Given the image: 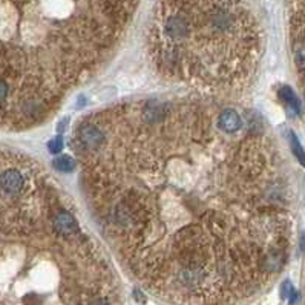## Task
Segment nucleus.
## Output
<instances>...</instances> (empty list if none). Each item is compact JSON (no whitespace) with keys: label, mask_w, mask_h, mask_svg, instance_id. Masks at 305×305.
I'll list each match as a JSON object with an SVG mask.
<instances>
[{"label":"nucleus","mask_w":305,"mask_h":305,"mask_svg":"<svg viewBox=\"0 0 305 305\" xmlns=\"http://www.w3.org/2000/svg\"><path fill=\"white\" fill-rule=\"evenodd\" d=\"M193 20L187 8H164L152 31V57L160 71L206 89L239 82L253 57L255 37L233 11V0H212Z\"/></svg>","instance_id":"nucleus-1"},{"label":"nucleus","mask_w":305,"mask_h":305,"mask_svg":"<svg viewBox=\"0 0 305 305\" xmlns=\"http://www.w3.org/2000/svg\"><path fill=\"white\" fill-rule=\"evenodd\" d=\"M27 183L28 180L19 169L8 167L0 173V192L8 198L20 196V193H23L27 189Z\"/></svg>","instance_id":"nucleus-2"},{"label":"nucleus","mask_w":305,"mask_h":305,"mask_svg":"<svg viewBox=\"0 0 305 305\" xmlns=\"http://www.w3.org/2000/svg\"><path fill=\"white\" fill-rule=\"evenodd\" d=\"M105 140V135L101 132V129L94 123V121H85L79 131H77V137L75 141L79 144V152L83 150H94L97 149Z\"/></svg>","instance_id":"nucleus-3"},{"label":"nucleus","mask_w":305,"mask_h":305,"mask_svg":"<svg viewBox=\"0 0 305 305\" xmlns=\"http://www.w3.org/2000/svg\"><path fill=\"white\" fill-rule=\"evenodd\" d=\"M53 225L54 228L63 235V236H77L80 235V224L75 219V216L63 209L57 210L53 216Z\"/></svg>","instance_id":"nucleus-4"},{"label":"nucleus","mask_w":305,"mask_h":305,"mask_svg":"<svg viewBox=\"0 0 305 305\" xmlns=\"http://www.w3.org/2000/svg\"><path fill=\"white\" fill-rule=\"evenodd\" d=\"M216 123L219 129L227 134H235L242 129V118L232 108H224L222 111H219L216 117Z\"/></svg>","instance_id":"nucleus-5"},{"label":"nucleus","mask_w":305,"mask_h":305,"mask_svg":"<svg viewBox=\"0 0 305 305\" xmlns=\"http://www.w3.org/2000/svg\"><path fill=\"white\" fill-rule=\"evenodd\" d=\"M279 97L296 112V114H299L300 112V105H299V100H297V97L294 95V92L291 91V88H288V86H282L281 89H279Z\"/></svg>","instance_id":"nucleus-6"},{"label":"nucleus","mask_w":305,"mask_h":305,"mask_svg":"<svg viewBox=\"0 0 305 305\" xmlns=\"http://www.w3.org/2000/svg\"><path fill=\"white\" fill-rule=\"evenodd\" d=\"M53 164L60 172H72L75 167V160L71 155H60L54 160Z\"/></svg>","instance_id":"nucleus-7"},{"label":"nucleus","mask_w":305,"mask_h":305,"mask_svg":"<svg viewBox=\"0 0 305 305\" xmlns=\"http://www.w3.org/2000/svg\"><path fill=\"white\" fill-rule=\"evenodd\" d=\"M294 62L299 71H305V42H297L293 48Z\"/></svg>","instance_id":"nucleus-8"},{"label":"nucleus","mask_w":305,"mask_h":305,"mask_svg":"<svg viewBox=\"0 0 305 305\" xmlns=\"http://www.w3.org/2000/svg\"><path fill=\"white\" fill-rule=\"evenodd\" d=\"M290 146H291V150H293L294 157L297 158V161L305 167V150L302 149V146H300L297 137H296L293 132H290Z\"/></svg>","instance_id":"nucleus-9"},{"label":"nucleus","mask_w":305,"mask_h":305,"mask_svg":"<svg viewBox=\"0 0 305 305\" xmlns=\"http://www.w3.org/2000/svg\"><path fill=\"white\" fill-rule=\"evenodd\" d=\"M48 149H49L51 154L57 155V154L63 149V140H62V137H57V138L51 140V141L48 143Z\"/></svg>","instance_id":"nucleus-10"},{"label":"nucleus","mask_w":305,"mask_h":305,"mask_svg":"<svg viewBox=\"0 0 305 305\" xmlns=\"http://www.w3.org/2000/svg\"><path fill=\"white\" fill-rule=\"evenodd\" d=\"M293 290H294V288L291 287V284H290L288 281H285V282L282 284V297H288V296L291 294Z\"/></svg>","instance_id":"nucleus-11"},{"label":"nucleus","mask_w":305,"mask_h":305,"mask_svg":"<svg viewBox=\"0 0 305 305\" xmlns=\"http://www.w3.org/2000/svg\"><path fill=\"white\" fill-rule=\"evenodd\" d=\"M89 305H111L106 299H103V297H97V299H94Z\"/></svg>","instance_id":"nucleus-12"},{"label":"nucleus","mask_w":305,"mask_h":305,"mask_svg":"<svg viewBox=\"0 0 305 305\" xmlns=\"http://www.w3.org/2000/svg\"><path fill=\"white\" fill-rule=\"evenodd\" d=\"M68 123H69V120H68V118H65L63 121H60V123L57 124V131H59V132H65V129H66Z\"/></svg>","instance_id":"nucleus-13"},{"label":"nucleus","mask_w":305,"mask_h":305,"mask_svg":"<svg viewBox=\"0 0 305 305\" xmlns=\"http://www.w3.org/2000/svg\"><path fill=\"white\" fill-rule=\"evenodd\" d=\"M135 297L140 300V302H144V296H141V293L138 290H135Z\"/></svg>","instance_id":"nucleus-14"},{"label":"nucleus","mask_w":305,"mask_h":305,"mask_svg":"<svg viewBox=\"0 0 305 305\" xmlns=\"http://www.w3.org/2000/svg\"><path fill=\"white\" fill-rule=\"evenodd\" d=\"M302 248H305V233H303V238H302Z\"/></svg>","instance_id":"nucleus-15"}]
</instances>
